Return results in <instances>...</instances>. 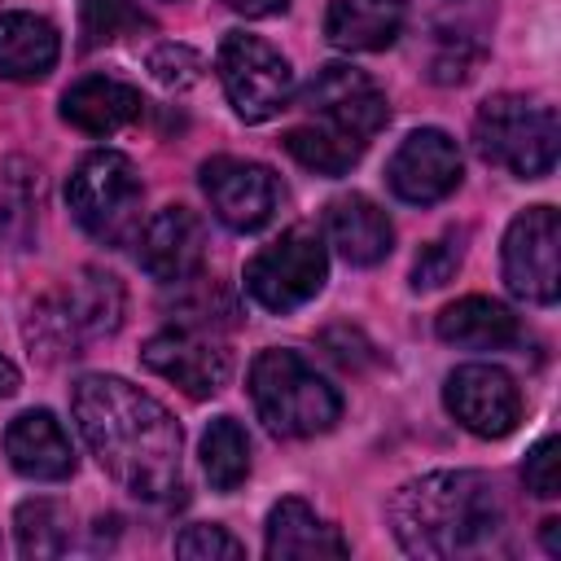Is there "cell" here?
Segmentation results:
<instances>
[{"mask_svg":"<svg viewBox=\"0 0 561 561\" xmlns=\"http://www.w3.org/2000/svg\"><path fill=\"white\" fill-rule=\"evenodd\" d=\"M70 412L96 465L127 495L162 504L184 491V434L153 394L114 373H88L75 381Z\"/></svg>","mask_w":561,"mask_h":561,"instance_id":"obj_1","label":"cell"},{"mask_svg":"<svg viewBox=\"0 0 561 561\" xmlns=\"http://www.w3.org/2000/svg\"><path fill=\"white\" fill-rule=\"evenodd\" d=\"M390 530L408 557L447 561L478 552L495 539L504 508L486 473L478 469H434L403 482L390 495Z\"/></svg>","mask_w":561,"mask_h":561,"instance_id":"obj_2","label":"cell"},{"mask_svg":"<svg viewBox=\"0 0 561 561\" xmlns=\"http://www.w3.org/2000/svg\"><path fill=\"white\" fill-rule=\"evenodd\" d=\"M123 307L127 298L118 276L101 267H83L75 280H66L61 289L35 302L26 320V337L44 359H66V355L75 359L83 355L88 342H101L123 324Z\"/></svg>","mask_w":561,"mask_h":561,"instance_id":"obj_3","label":"cell"},{"mask_svg":"<svg viewBox=\"0 0 561 561\" xmlns=\"http://www.w3.org/2000/svg\"><path fill=\"white\" fill-rule=\"evenodd\" d=\"M250 399L276 438H316L342 416V394L298 351H263L250 364Z\"/></svg>","mask_w":561,"mask_h":561,"instance_id":"obj_4","label":"cell"},{"mask_svg":"<svg viewBox=\"0 0 561 561\" xmlns=\"http://www.w3.org/2000/svg\"><path fill=\"white\" fill-rule=\"evenodd\" d=\"M473 149L482 162L517 180H539L557 167V149H561L557 110L522 92L486 96L473 114Z\"/></svg>","mask_w":561,"mask_h":561,"instance_id":"obj_5","label":"cell"},{"mask_svg":"<svg viewBox=\"0 0 561 561\" xmlns=\"http://www.w3.org/2000/svg\"><path fill=\"white\" fill-rule=\"evenodd\" d=\"M66 202H70L75 224L110 250L131 245L140 232L145 188L127 153H114V149L88 153L66 180Z\"/></svg>","mask_w":561,"mask_h":561,"instance_id":"obj_6","label":"cell"},{"mask_svg":"<svg viewBox=\"0 0 561 561\" xmlns=\"http://www.w3.org/2000/svg\"><path fill=\"white\" fill-rule=\"evenodd\" d=\"M324 276H329L324 232L311 224H294L245 263L241 280H245V294L263 311L285 316V311H298L302 302H311L324 289Z\"/></svg>","mask_w":561,"mask_h":561,"instance_id":"obj_7","label":"cell"},{"mask_svg":"<svg viewBox=\"0 0 561 561\" xmlns=\"http://www.w3.org/2000/svg\"><path fill=\"white\" fill-rule=\"evenodd\" d=\"M219 83L228 92V105L241 123H267L294 101V70L289 57L250 31H228L215 53Z\"/></svg>","mask_w":561,"mask_h":561,"instance_id":"obj_8","label":"cell"},{"mask_svg":"<svg viewBox=\"0 0 561 561\" xmlns=\"http://www.w3.org/2000/svg\"><path fill=\"white\" fill-rule=\"evenodd\" d=\"M302 110H307V123L337 131L346 140H359V145H368L390 118L386 92L351 61L320 66L311 75V83L302 88Z\"/></svg>","mask_w":561,"mask_h":561,"instance_id":"obj_9","label":"cell"},{"mask_svg":"<svg viewBox=\"0 0 561 561\" xmlns=\"http://www.w3.org/2000/svg\"><path fill=\"white\" fill-rule=\"evenodd\" d=\"M504 285L513 298L552 307L561 294V219L552 206L522 210L504 232Z\"/></svg>","mask_w":561,"mask_h":561,"instance_id":"obj_10","label":"cell"},{"mask_svg":"<svg viewBox=\"0 0 561 561\" xmlns=\"http://www.w3.org/2000/svg\"><path fill=\"white\" fill-rule=\"evenodd\" d=\"M145 368L167 377L171 386H180L188 399H210L228 386L232 377V355L224 342L210 337V329H193V324H180V329H162L145 342L140 351Z\"/></svg>","mask_w":561,"mask_h":561,"instance_id":"obj_11","label":"cell"},{"mask_svg":"<svg viewBox=\"0 0 561 561\" xmlns=\"http://www.w3.org/2000/svg\"><path fill=\"white\" fill-rule=\"evenodd\" d=\"M443 403L478 438H504L522 421V390L500 364H460L443 381Z\"/></svg>","mask_w":561,"mask_h":561,"instance_id":"obj_12","label":"cell"},{"mask_svg":"<svg viewBox=\"0 0 561 561\" xmlns=\"http://www.w3.org/2000/svg\"><path fill=\"white\" fill-rule=\"evenodd\" d=\"M465 167L460 149L443 127H416L399 140V149L386 162V184L408 206H434L447 193H456Z\"/></svg>","mask_w":561,"mask_h":561,"instance_id":"obj_13","label":"cell"},{"mask_svg":"<svg viewBox=\"0 0 561 561\" xmlns=\"http://www.w3.org/2000/svg\"><path fill=\"white\" fill-rule=\"evenodd\" d=\"M202 193L215 219L232 232H259L280 202V184L263 162L228 158V153L202 162Z\"/></svg>","mask_w":561,"mask_h":561,"instance_id":"obj_14","label":"cell"},{"mask_svg":"<svg viewBox=\"0 0 561 561\" xmlns=\"http://www.w3.org/2000/svg\"><path fill=\"white\" fill-rule=\"evenodd\" d=\"M140 250V267L162 280V285H180V280H193V272L202 267V254H206V224L197 219V210L188 206H162L140 232H136Z\"/></svg>","mask_w":561,"mask_h":561,"instance_id":"obj_15","label":"cell"},{"mask_svg":"<svg viewBox=\"0 0 561 561\" xmlns=\"http://www.w3.org/2000/svg\"><path fill=\"white\" fill-rule=\"evenodd\" d=\"M4 456L31 482H66L75 473V447L48 408H31V412H18L9 421Z\"/></svg>","mask_w":561,"mask_h":561,"instance_id":"obj_16","label":"cell"},{"mask_svg":"<svg viewBox=\"0 0 561 561\" xmlns=\"http://www.w3.org/2000/svg\"><path fill=\"white\" fill-rule=\"evenodd\" d=\"M263 552L272 561H324V557H346L351 543L333 522H324L307 500L285 495L272 504L267 526H263Z\"/></svg>","mask_w":561,"mask_h":561,"instance_id":"obj_17","label":"cell"},{"mask_svg":"<svg viewBox=\"0 0 561 561\" xmlns=\"http://www.w3.org/2000/svg\"><path fill=\"white\" fill-rule=\"evenodd\" d=\"M324 241L351 263V267H373L390 254L394 245V224L386 219V210L364 197V193H346L333 197L324 210Z\"/></svg>","mask_w":561,"mask_h":561,"instance_id":"obj_18","label":"cell"},{"mask_svg":"<svg viewBox=\"0 0 561 561\" xmlns=\"http://www.w3.org/2000/svg\"><path fill=\"white\" fill-rule=\"evenodd\" d=\"M495 13V0H430V18L438 31V57H434V79L438 83H460L469 79L473 61L482 57V31Z\"/></svg>","mask_w":561,"mask_h":561,"instance_id":"obj_19","label":"cell"},{"mask_svg":"<svg viewBox=\"0 0 561 561\" xmlns=\"http://www.w3.org/2000/svg\"><path fill=\"white\" fill-rule=\"evenodd\" d=\"M140 110H145L140 92L131 83H118L105 75H88V79L70 83L61 96V118L83 136H114V131L131 127L140 118Z\"/></svg>","mask_w":561,"mask_h":561,"instance_id":"obj_20","label":"cell"},{"mask_svg":"<svg viewBox=\"0 0 561 561\" xmlns=\"http://www.w3.org/2000/svg\"><path fill=\"white\" fill-rule=\"evenodd\" d=\"M403 0H329L324 39L342 53H381L403 35Z\"/></svg>","mask_w":561,"mask_h":561,"instance_id":"obj_21","label":"cell"},{"mask_svg":"<svg viewBox=\"0 0 561 561\" xmlns=\"http://www.w3.org/2000/svg\"><path fill=\"white\" fill-rule=\"evenodd\" d=\"M434 329L447 346H460V351H508L522 342L517 316L504 302L482 298V294H469V298H456L451 307H443Z\"/></svg>","mask_w":561,"mask_h":561,"instance_id":"obj_22","label":"cell"},{"mask_svg":"<svg viewBox=\"0 0 561 561\" xmlns=\"http://www.w3.org/2000/svg\"><path fill=\"white\" fill-rule=\"evenodd\" d=\"M61 57V35L48 18L0 13V79H44Z\"/></svg>","mask_w":561,"mask_h":561,"instance_id":"obj_23","label":"cell"},{"mask_svg":"<svg viewBox=\"0 0 561 561\" xmlns=\"http://www.w3.org/2000/svg\"><path fill=\"white\" fill-rule=\"evenodd\" d=\"M13 535H18V552L31 561H48L61 557L75 539V517L66 504L57 500H26L13 513Z\"/></svg>","mask_w":561,"mask_h":561,"instance_id":"obj_24","label":"cell"},{"mask_svg":"<svg viewBox=\"0 0 561 561\" xmlns=\"http://www.w3.org/2000/svg\"><path fill=\"white\" fill-rule=\"evenodd\" d=\"M202 469L210 478L215 491H237L250 473V438L241 430V421L232 416H215L202 434Z\"/></svg>","mask_w":561,"mask_h":561,"instance_id":"obj_25","label":"cell"},{"mask_svg":"<svg viewBox=\"0 0 561 561\" xmlns=\"http://www.w3.org/2000/svg\"><path fill=\"white\" fill-rule=\"evenodd\" d=\"M280 145L289 149V158H298L307 171H316V175H346L359 158H364V149L368 145H359V140H346V136H337V131H324V127H316V123H298V127H289L285 136H280Z\"/></svg>","mask_w":561,"mask_h":561,"instance_id":"obj_26","label":"cell"},{"mask_svg":"<svg viewBox=\"0 0 561 561\" xmlns=\"http://www.w3.org/2000/svg\"><path fill=\"white\" fill-rule=\"evenodd\" d=\"M465 241H469L465 228H451L438 241H430L416 254V263H412V289H438V285H447L460 272V263H465Z\"/></svg>","mask_w":561,"mask_h":561,"instance_id":"obj_27","label":"cell"},{"mask_svg":"<svg viewBox=\"0 0 561 561\" xmlns=\"http://www.w3.org/2000/svg\"><path fill=\"white\" fill-rule=\"evenodd\" d=\"M175 557H184V561H241L245 543L237 535H228L224 526L197 522V526H184L175 535Z\"/></svg>","mask_w":561,"mask_h":561,"instance_id":"obj_28","label":"cell"},{"mask_svg":"<svg viewBox=\"0 0 561 561\" xmlns=\"http://www.w3.org/2000/svg\"><path fill=\"white\" fill-rule=\"evenodd\" d=\"M561 443H557V434H543L530 451H526V465H522V482H526V491L530 495H539V500H552V495H561Z\"/></svg>","mask_w":561,"mask_h":561,"instance_id":"obj_29","label":"cell"},{"mask_svg":"<svg viewBox=\"0 0 561 561\" xmlns=\"http://www.w3.org/2000/svg\"><path fill=\"white\" fill-rule=\"evenodd\" d=\"M79 13H83V44H101V39H114V31L123 22H131V9L127 0H79Z\"/></svg>","mask_w":561,"mask_h":561,"instance_id":"obj_30","label":"cell"},{"mask_svg":"<svg viewBox=\"0 0 561 561\" xmlns=\"http://www.w3.org/2000/svg\"><path fill=\"white\" fill-rule=\"evenodd\" d=\"M149 70H153L158 83H167V88H188V83H197V75H202V57L188 53L184 44H167V48H158V53L149 57Z\"/></svg>","mask_w":561,"mask_h":561,"instance_id":"obj_31","label":"cell"},{"mask_svg":"<svg viewBox=\"0 0 561 561\" xmlns=\"http://www.w3.org/2000/svg\"><path fill=\"white\" fill-rule=\"evenodd\" d=\"M232 13H241V18H272V13H285L289 9V0H224Z\"/></svg>","mask_w":561,"mask_h":561,"instance_id":"obj_32","label":"cell"},{"mask_svg":"<svg viewBox=\"0 0 561 561\" xmlns=\"http://www.w3.org/2000/svg\"><path fill=\"white\" fill-rule=\"evenodd\" d=\"M18 386H22V377H18V364H13L9 355H0V399H9Z\"/></svg>","mask_w":561,"mask_h":561,"instance_id":"obj_33","label":"cell"},{"mask_svg":"<svg viewBox=\"0 0 561 561\" xmlns=\"http://www.w3.org/2000/svg\"><path fill=\"white\" fill-rule=\"evenodd\" d=\"M539 535H543V548H548L552 557H561V522H557V517H548Z\"/></svg>","mask_w":561,"mask_h":561,"instance_id":"obj_34","label":"cell"}]
</instances>
